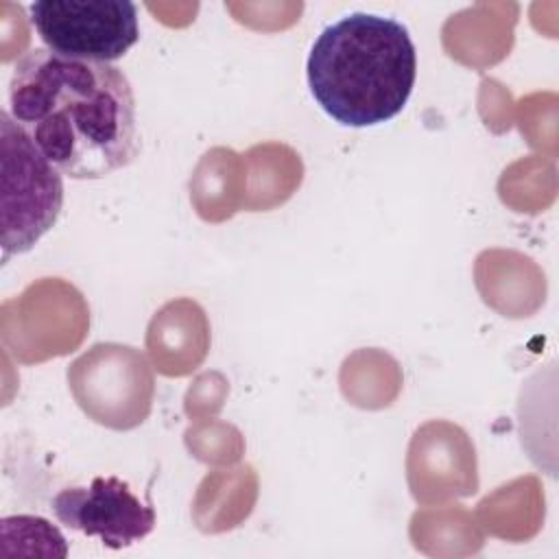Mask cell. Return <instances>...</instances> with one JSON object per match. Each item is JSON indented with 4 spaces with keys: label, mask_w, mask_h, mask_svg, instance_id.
<instances>
[{
    "label": "cell",
    "mask_w": 559,
    "mask_h": 559,
    "mask_svg": "<svg viewBox=\"0 0 559 559\" xmlns=\"http://www.w3.org/2000/svg\"><path fill=\"white\" fill-rule=\"evenodd\" d=\"M9 114L70 179H103L140 153L133 90L111 63L33 48L13 66Z\"/></svg>",
    "instance_id": "cell-1"
},
{
    "label": "cell",
    "mask_w": 559,
    "mask_h": 559,
    "mask_svg": "<svg viewBox=\"0 0 559 559\" xmlns=\"http://www.w3.org/2000/svg\"><path fill=\"white\" fill-rule=\"evenodd\" d=\"M308 87L317 105L343 127H376L395 118L417 79L408 28L386 15L349 13L314 39Z\"/></svg>",
    "instance_id": "cell-2"
},
{
    "label": "cell",
    "mask_w": 559,
    "mask_h": 559,
    "mask_svg": "<svg viewBox=\"0 0 559 559\" xmlns=\"http://www.w3.org/2000/svg\"><path fill=\"white\" fill-rule=\"evenodd\" d=\"M0 242L2 260L26 253L57 223L63 205L61 173L44 157L9 109L0 114Z\"/></svg>",
    "instance_id": "cell-3"
},
{
    "label": "cell",
    "mask_w": 559,
    "mask_h": 559,
    "mask_svg": "<svg viewBox=\"0 0 559 559\" xmlns=\"http://www.w3.org/2000/svg\"><path fill=\"white\" fill-rule=\"evenodd\" d=\"M28 13L46 48L74 59L111 63L140 39L129 0H35Z\"/></svg>",
    "instance_id": "cell-4"
},
{
    "label": "cell",
    "mask_w": 559,
    "mask_h": 559,
    "mask_svg": "<svg viewBox=\"0 0 559 559\" xmlns=\"http://www.w3.org/2000/svg\"><path fill=\"white\" fill-rule=\"evenodd\" d=\"M68 382L79 406L98 424L127 430L144 421L153 397V376L140 352L100 343L74 360Z\"/></svg>",
    "instance_id": "cell-5"
},
{
    "label": "cell",
    "mask_w": 559,
    "mask_h": 559,
    "mask_svg": "<svg viewBox=\"0 0 559 559\" xmlns=\"http://www.w3.org/2000/svg\"><path fill=\"white\" fill-rule=\"evenodd\" d=\"M57 520L103 546L120 550L144 539L155 528V509L116 476H96L90 485L66 487L52 498Z\"/></svg>",
    "instance_id": "cell-6"
}]
</instances>
